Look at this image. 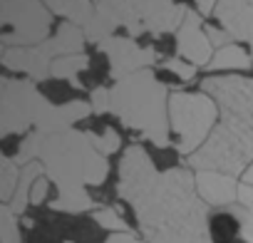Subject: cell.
Segmentation results:
<instances>
[{"label":"cell","mask_w":253,"mask_h":243,"mask_svg":"<svg viewBox=\"0 0 253 243\" xmlns=\"http://www.w3.org/2000/svg\"><path fill=\"white\" fill-rule=\"evenodd\" d=\"M144 238L189 223L209 221V203L196 191V174L186 169H169L149 186L144 196L132 203Z\"/></svg>","instance_id":"obj_1"},{"label":"cell","mask_w":253,"mask_h":243,"mask_svg":"<svg viewBox=\"0 0 253 243\" xmlns=\"http://www.w3.org/2000/svg\"><path fill=\"white\" fill-rule=\"evenodd\" d=\"M109 112L119 117L124 127L147 137L154 147H169V97L167 84H162L152 70H139L119 80L109 89Z\"/></svg>","instance_id":"obj_2"},{"label":"cell","mask_w":253,"mask_h":243,"mask_svg":"<svg viewBox=\"0 0 253 243\" xmlns=\"http://www.w3.org/2000/svg\"><path fill=\"white\" fill-rule=\"evenodd\" d=\"M38 162H42L45 174L55 181L57 191L99 186L109 174L107 157L94 149L87 132L77 129L45 134Z\"/></svg>","instance_id":"obj_3"},{"label":"cell","mask_w":253,"mask_h":243,"mask_svg":"<svg viewBox=\"0 0 253 243\" xmlns=\"http://www.w3.org/2000/svg\"><path fill=\"white\" fill-rule=\"evenodd\" d=\"M253 164V117H221L206 144L189 157L196 171H221L228 176L246 174Z\"/></svg>","instance_id":"obj_4"},{"label":"cell","mask_w":253,"mask_h":243,"mask_svg":"<svg viewBox=\"0 0 253 243\" xmlns=\"http://www.w3.org/2000/svg\"><path fill=\"white\" fill-rule=\"evenodd\" d=\"M84 30L75 23H62L57 33L33 47H5L3 67L13 72L28 75L33 82H42L52 77V62L65 55H80L84 47Z\"/></svg>","instance_id":"obj_5"},{"label":"cell","mask_w":253,"mask_h":243,"mask_svg":"<svg viewBox=\"0 0 253 243\" xmlns=\"http://www.w3.org/2000/svg\"><path fill=\"white\" fill-rule=\"evenodd\" d=\"M122 28L129 30L132 38L142 33H169L179 30L186 20L189 8L174 0H97Z\"/></svg>","instance_id":"obj_6"},{"label":"cell","mask_w":253,"mask_h":243,"mask_svg":"<svg viewBox=\"0 0 253 243\" xmlns=\"http://www.w3.org/2000/svg\"><path fill=\"white\" fill-rule=\"evenodd\" d=\"M218 104L206 92H174L169 97V119L179 134V152L191 157L213 132Z\"/></svg>","instance_id":"obj_7"},{"label":"cell","mask_w":253,"mask_h":243,"mask_svg":"<svg viewBox=\"0 0 253 243\" xmlns=\"http://www.w3.org/2000/svg\"><path fill=\"white\" fill-rule=\"evenodd\" d=\"M52 104L38 92L33 80L0 77V137L38 129Z\"/></svg>","instance_id":"obj_8"},{"label":"cell","mask_w":253,"mask_h":243,"mask_svg":"<svg viewBox=\"0 0 253 243\" xmlns=\"http://www.w3.org/2000/svg\"><path fill=\"white\" fill-rule=\"evenodd\" d=\"M0 42L33 47L50 40L52 13L42 0H0Z\"/></svg>","instance_id":"obj_9"},{"label":"cell","mask_w":253,"mask_h":243,"mask_svg":"<svg viewBox=\"0 0 253 243\" xmlns=\"http://www.w3.org/2000/svg\"><path fill=\"white\" fill-rule=\"evenodd\" d=\"M204 92L218 104L221 117H253V80L218 75L204 80Z\"/></svg>","instance_id":"obj_10"},{"label":"cell","mask_w":253,"mask_h":243,"mask_svg":"<svg viewBox=\"0 0 253 243\" xmlns=\"http://www.w3.org/2000/svg\"><path fill=\"white\" fill-rule=\"evenodd\" d=\"M159 179V171L152 162V157L144 152V147L132 144L124 152L122 164H119V181H117V194L119 199L134 203L139 196L149 191V186Z\"/></svg>","instance_id":"obj_11"},{"label":"cell","mask_w":253,"mask_h":243,"mask_svg":"<svg viewBox=\"0 0 253 243\" xmlns=\"http://www.w3.org/2000/svg\"><path fill=\"white\" fill-rule=\"evenodd\" d=\"M99 50L109 60V75L119 82L139 70H147L149 65L157 62L154 47H139L132 38H109L99 45Z\"/></svg>","instance_id":"obj_12"},{"label":"cell","mask_w":253,"mask_h":243,"mask_svg":"<svg viewBox=\"0 0 253 243\" xmlns=\"http://www.w3.org/2000/svg\"><path fill=\"white\" fill-rule=\"evenodd\" d=\"M176 50L194 67H204V65L209 67L211 65V60H213V55H211L213 45H211V40L206 35V28L201 25L199 13H194V10L186 13V20L176 30Z\"/></svg>","instance_id":"obj_13"},{"label":"cell","mask_w":253,"mask_h":243,"mask_svg":"<svg viewBox=\"0 0 253 243\" xmlns=\"http://www.w3.org/2000/svg\"><path fill=\"white\" fill-rule=\"evenodd\" d=\"M213 13L233 40L248 42L253 50V5L248 0H218Z\"/></svg>","instance_id":"obj_14"},{"label":"cell","mask_w":253,"mask_h":243,"mask_svg":"<svg viewBox=\"0 0 253 243\" xmlns=\"http://www.w3.org/2000/svg\"><path fill=\"white\" fill-rule=\"evenodd\" d=\"M196 191L209 206H233L238 201L236 176L221 171H196Z\"/></svg>","instance_id":"obj_15"},{"label":"cell","mask_w":253,"mask_h":243,"mask_svg":"<svg viewBox=\"0 0 253 243\" xmlns=\"http://www.w3.org/2000/svg\"><path fill=\"white\" fill-rule=\"evenodd\" d=\"M149 243H213L209 233V223H189L167 231H157L147 236Z\"/></svg>","instance_id":"obj_16"},{"label":"cell","mask_w":253,"mask_h":243,"mask_svg":"<svg viewBox=\"0 0 253 243\" xmlns=\"http://www.w3.org/2000/svg\"><path fill=\"white\" fill-rule=\"evenodd\" d=\"M50 8V13H57L62 18H67V23H75L80 28H84L97 10V3L92 0H42Z\"/></svg>","instance_id":"obj_17"},{"label":"cell","mask_w":253,"mask_h":243,"mask_svg":"<svg viewBox=\"0 0 253 243\" xmlns=\"http://www.w3.org/2000/svg\"><path fill=\"white\" fill-rule=\"evenodd\" d=\"M42 174H45L42 162H33V164L23 166V171H20V181H18V189H15V194H13V201L8 203L10 211H13L15 216H23V213H25V208H28V203H30L33 186H35V181H38Z\"/></svg>","instance_id":"obj_18"},{"label":"cell","mask_w":253,"mask_h":243,"mask_svg":"<svg viewBox=\"0 0 253 243\" xmlns=\"http://www.w3.org/2000/svg\"><path fill=\"white\" fill-rule=\"evenodd\" d=\"M52 211L62 213H84L94 208V199L87 194V189H70V191H57V199L50 201Z\"/></svg>","instance_id":"obj_19"},{"label":"cell","mask_w":253,"mask_h":243,"mask_svg":"<svg viewBox=\"0 0 253 243\" xmlns=\"http://www.w3.org/2000/svg\"><path fill=\"white\" fill-rule=\"evenodd\" d=\"M251 65H253L251 55L246 50H241L238 45L231 42V45L216 50L209 70H251Z\"/></svg>","instance_id":"obj_20"},{"label":"cell","mask_w":253,"mask_h":243,"mask_svg":"<svg viewBox=\"0 0 253 243\" xmlns=\"http://www.w3.org/2000/svg\"><path fill=\"white\" fill-rule=\"evenodd\" d=\"M119 23L104 10V8H99L97 5V10H94V18L82 28L84 30V38L89 40V42H97V45H102L104 40H109V38H114V28H117Z\"/></svg>","instance_id":"obj_21"},{"label":"cell","mask_w":253,"mask_h":243,"mask_svg":"<svg viewBox=\"0 0 253 243\" xmlns=\"http://www.w3.org/2000/svg\"><path fill=\"white\" fill-rule=\"evenodd\" d=\"M87 67H89V57L84 52H80V55H65V57H57L52 62V77L55 80H67V82H72L77 87V75L82 70H87Z\"/></svg>","instance_id":"obj_22"},{"label":"cell","mask_w":253,"mask_h":243,"mask_svg":"<svg viewBox=\"0 0 253 243\" xmlns=\"http://www.w3.org/2000/svg\"><path fill=\"white\" fill-rule=\"evenodd\" d=\"M20 171L23 169L10 157H0V199H3V203L13 201V194L20 181Z\"/></svg>","instance_id":"obj_23"},{"label":"cell","mask_w":253,"mask_h":243,"mask_svg":"<svg viewBox=\"0 0 253 243\" xmlns=\"http://www.w3.org/2000/svg\"><path fill=\"white\" fill-rule=\"evenodd\" d=\"M20 223L8 203L0 206V243H20Z\"/></svg>","instance_id":"obj_24"},{"label":"cell","mask_w":253,"mask_h":243,"mask_svg":"<svg viewBox=\"0 0 253 243\" xmlns=\"http://www.w3.org/2000/svg\"><path fill=\"white\" fill-rule=\"evenodd\" d=\"M89 134V142L94 144V149L102 154V157H109V154H114V152H119V147H122V137L114 132V129H104L102 134H94V132H87Z\"/></svg>","instance_id":"obj_25"},{"label":"cell","mask_w":253,"mask_h":243,"mask_svg":"<svg viewBox=\"0 0 253 243\" xmlns=\"http://www.w3.org/2000/svg\"><path fill=\"white\" fill-rule=\"evenodd\" d=\"M94 223H99L102 228L112 231V233H126L129 231V226H126V221L117 213V208H99L94 211Z\"/></svg>","instance_id":"obj_26"},{"label":"cell","mask_w":253,"mask_h":243,"mask_svg":"<svg viewBox=\"0 0 253 243\" xmlns=\"http://www.w3.org/2000/svg\"><path fill=\"white\" fill-rule=\"evenodd\" d=\"M164 70H169V72H174L179 80H184V82H191L194 77H196V67L191 65V62H181V60H167L164 65H162Z\"/></svg>","instance_id":"obj_27"},{"label":"cell","mask_w":253,"mask_h":243,"mask_svg":"<svg viewBox=\"0 0 253 243\" xmlns=\"http://www.w3.org/2000/svg\"><path fill=\"white\" fill-rule=\"evenodd\" d=\"M109 104H112L109 89H104V87H97V89L92 92V109H94L97 114H104V112H109Z\"/></svg>","instance_id":"obj_28"},{"label":"cell","mask_w":253,"mask_h":243,"mask_svg":"<svg viewBox=\"0 0 253 243\" xmlns=\"http://www.w3.org/2000/svg\"><path fill=\"white\" fill-rule=\"evenodd\" d=\"M47 189H50V179L47 176H40L38 181H35V186H33V194H30V203H35V206H40L45 199H47Z\"/></svg>","instance_id":"obj_29"},{"label":"cell","mask_w":253,"mask_h":243,"mask_svg":"<svg viewBox=\"0 0 253 243\" xmlns=\"http://www.w3.org/2000/svg\"><path fill=\"white\" fill-rule=\"evenodd\" d=\"M206 35H209L211 45H213V47H218V50H221V47H226V45H231V40H233L228 33H223V30H218V28H213V25H209V28H206Z\"/></svg>","instance_id":"obj_30"},{"label":"cell","mask_w":253,"mask_h":243,"mask_svg":"<svg viewBox=\"0 0 253 243\" xmlns=\"http://www.w3.org/2000/svg\"><path fill=\"white\" fill-rule=\"evenodd\" d=\"M238 203L241 208H253V186L251 184H238Z\"/></svg>","instance_id":"obj_31"},{"label":"cell","mask_w":253,"mask_h":243,"mask_svg":"<svg viewBox=\"0 0 253 243\" xmlns=\"http://www.w3.org/2000/svg\"><path fill=\"white\" fill-rule=\"evenodd\" d=\"M241 238L246 243H253V208H248L243 221H241Z\"/></svg>","instance_id":"obj_32"},{"label":"cell","mask_w":253,"mask_h":243,"mask_svg":"<svg viewBox=\"0 0 253 243\" xmlns=\"http://www.w3.org/2000/svg\"><path fill=\"white\" fill-rule=\"evenodd\" d=\"M104 243H144V241H139L132 231H126V233H112Z\"/></svg>","instance_id":"obj_33"},{"label":"cell","mask_w":253,"mask_h":243,"mask_svg":"<svg viewBox=\"0 0 253 243\" xmlns=\"http://www.w3.org/2000/svg\"><path fill=\"white\" fill-rule=\"evenodd\" d=\"M196 5H199L201 15H211L216 10V5H218V0H196Z\"/></svg>","instance_id":"obj_34"},{"label":"cell","mask_w":253,"mask_h":243,"mask_svg":"<svg viewBox=\"0 0 253 243\" xmlns=\"http://www.w3.org/2000/svg\"><path fill=\"white\" fill-rule=\"evenodd\" d=\"M243 184H251V186H253V164L246 169V174H243Z\"/></svg>","instance_id":"obj_35"},{"label":"cell","mask_w":253,"mask_h":243,"mask_svg":"<svg viewBox=\"0 0 253 243\" xmlns=\"http://www.w3.org/2000/svg\"><path fill=\"white\" fill-rule=\"evenodd\" d=\"M248 3H251V5H253V0H248Z\"/></svg>","instance_id":"obj_36"}]
</instances>
